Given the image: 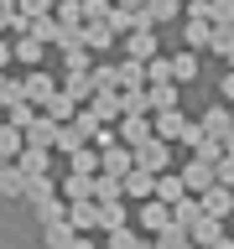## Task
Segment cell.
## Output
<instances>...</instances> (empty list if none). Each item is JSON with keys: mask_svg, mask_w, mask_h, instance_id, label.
I'll return each instance as SVG.
<instances>
[{"mask_svg": "<svg viewBox=\"0 0 234 249\" xmlns=\"http://www.w3.org/2000/svg\"><path fill=\"white\" fill-rule=\"evenodd\" d=\"M208 52H218V57H229V52H234V21L214 26V36H208Z\"/></svg>", "mask_w": 234, "mask_h": 249, "instance_id": "74e56055", "label": "cell"}, {"mask_svg": "<svg viewBox=\"0 0 234 249\" xmlns=\"http://www.w3.org/2000/svg\"><path fill=\"white\" fill-rule=\"evenodd\" d=\"M11 21H16V0H0V31H11Z\"/></svg>", "mask_w": 234, "mask_h": 249, "instance_id": "7dc6e473", "label": "cell"}, {"mask_svg": "<svg viewBox=\"0 0 234 249\" xmlns=\"http://www.w3.org/2000/svg\"><path fill=\"white\" fill-rule=\"evenodd\" d=\"M26 151V135H21V124H0V161H16V156Z\"/></svg>", "mask_w": 234, "mask_h": 249, "instance_id": "603a6c76", "label": "cell"}, {"mask_svg": "<svg viewBox=\"0 0 234 249\" xmlns=\"http://www.w3.org/2000/svg\"><path fill=\"white\" fill-rule=\"evenodd\" d=\"M47 114H52V120H58V124H68V120H73V114H78V99H73V93H68V89H58V93H52V99H47Z\"/></svg>", "mask_w": 234, "mask_h": 249, "instance_id": "d4e9b609", "label": "cell"}, {"mask_svg": "<svg viewBox=\"0 0 234 249\" xmlns=\"http://www.w3.org/2000/svg\"><path fill=\"white\" fill-rule=\"evenodd\" d=\"M68 249H104V244H99L94 233H78V239H73V244H68Z\"/></svg>", "mask_w": 234, "mask_h": 249, "instance_id": "c3c4849f", "label": "cell"}, {"mask_svg": "<svg viewBox=\"0 0 234 249\" xmlns=\"http://www.w3.org/2000/svg\"><path fill=\"white\" fill-rule=\"evenodd\" d=\"M172 78H177V83H193V78H198V52H193V47H187V52H172Z\"/></svg>", "mask_w": 234, "mask_h": 249, "instance_id": "83f0119b", "label": "cell"}, {"mask_svg": "<svg viewBox=\"0 0 234 249\" xmlns=\"http://www.w3.org/2000/svg\"><path fill=\"white\" fill-rule=\"evenodd\" d=\"M177 93H182V83H177V78L146 83V99H151V109H177Z\"/></svg>", "mask_w": 234, "mask_h": 249, "instance_id": "9a60e30c", "label": "cell"}, {"mask_svg": "<svg viewBox=\"0 0 234 249\" xmlns=\"http://www.w3.org/2000/svg\"><path fill=\"white\" fill-rule=\"evenodd\" d=\"M177 249H198V244H193V239H182V244H177Z\"/></svg>", "mask_w": 234, "mask_h": 249, "instance_id": "db71d44e", "label": "cell"}, {"mask_svg": "<svg viewBox=\"0 0 234 249\" xmlns=\"http://www.w3.org/2000/svg\"><path fill=\"white\" fill-rule=\"evenodd\" d=\"M161 52V42H156V26H136V31H125V57H156Z\"/></svg>", "mask_w": 234, "mask_h": 249, "instance_id": "8992f818", "label": "cell"}, {"mask_svg": "<svg viewBox=\"0 0 234 249\" xmlns=\"http://www.w3.org/2000/svg\"><path fill=\"white\" fill-rule=\"evenodd\" d=\"M218 93H224V99H229V104H234V68H229V73H224V78H218Z\"/></svg>", "mask_w": 234, "mask_h": 249, "instance_id": "681fc988", "label": "cell"}, {"mask_svg": "<svg viewBox=\"0 0 234 249\" xmlns=\"http://www.w3.org/2000/svg\"><path fill=\"white\" fill-rule=\"evenodd\" d=\"M21 83H26V99H31V104H37V109H42V104H47V99H52V93H58V89H62L58 78L47 73V68H31V73H26V78H21Z\"/></svg>", "mask_w": 234, "mask_h": 249, "instance_id": "52a82bcc", "label": "cell"}, {"mask_svg": "<svg viewBox=\"0 0 234 249\" xmlns=\"http://www.w3.org/2000/svg\"><path fill=\"white\" fill-rule=\"evenodd\" d=\"M0 83H5V68H0Z\"/></svg>", "mask_w": 234, "mask_h": 249, "instance_id": "9f6ffc18", "label": "cell"}, {"mask_svg": "<svg viewBox=\"0 0 234 249\" xmlns=\"http://www.w3.org/2000/svg\"><path fill=\"white\" fill-rule=\"evenodd\" d=\"M208 249H234V239H224V233H218V239H214Z\"/></svg>", "mask_w": 234, "mask_h": 249, "instance_id": "816d5d0a", "label": "cell"}, {"mask_svg": "<svg viewBox=\"0 0 234 249\" xmlns=\"http://www.w3.org/2000/svg\"><path fill=\"white\" fill-rule=\"evenodd\" d=\"M125 197H130V202H146V197H156V171H146V166H130V171H125Z\"/></svg>", "mask_w": 234, "mask_h": 249, "instance_id": "30bf717a", "label": "cell"}, {"mask_svg": "<svg viewBox=\"0 0 234 249\" xmlns=\"http://www.w3.org/2000/svg\"><path fill=\"white\" fill-rule=\"evenodd\" d=\"M58 192H62L68 202H78V197H94V177H89V171H68Z\"/></svg>", "mask_w": 234, "mask_h": 249, "instance_id": "cb8c5ba5", "label": "cell"}, {"mask_svg": "<svg viewBox=\"0 0 234 249\" xmlns=\"http://www.w3.org/2000/svg\"><path fill=\"white\" fill-rule=\"evenodd\" d=\"M120 89H146V62H140V57H125L120 62Z\"/></svg>", "mask_w": 234, "mask_h": 249, "instance_id": "f546056e", "label": "cell"}, {"mask_svg": "<svg viewBox=\"0 0 234 249\" xmlns=\"http://www.w3.org/2000/svg\"><path fill=\"white\" fill-rule=\"evenodd\" d=\"M146 16H151V26H161L172 16H182V0H146Z\"/></svg>", "mask_w": 234, "mask_h": 249, "instance_id": "836d02e7", "label": "cell"}, {"mask_svg": "<svg viewBox=\"0 0 234 249\" xmlns=\"http://www.w3.org/2000/svg\"><path fill=\"white\" fill-rule=\"evenodd\" d=\"M78 145H89V135H83V130H78V124L68 120V124H62V130H58V156H73Z\"/></svg>", "mask_w": 234, "mask_h": 249, "instance_id": "4dcf8cb0", "label": "cell"}, {"mask_svg": "<svg viewBox=\"0 0 234 249\" xmlns=\"http://www.w3.org/2000/svg\"><path fill=\"white\" fill-rule=\"evenodd\" d=\"M229 114H234V104H229Z\"/></svg>", "mask_w": 234, "mask_h": 249, "instance_id": "6f0895ef", "label": "cell"}, {"mask_svg": "<svg viewBox=\"0 0 234 249\" xmlns=\"http://www.w3.org/2000/svg\"><path fill=\"white\" fill-rule=\"evenodd\" d=\"M203 213H214V218H229V213H234V187L214 182L208 192H203Z\"/></svg>", "mask_w": 234, "mask_h": 249, "instance_id": "4fadbf2b", "label": "cell"}, {"mask_svg": "<svg viewBox=\"0 0 234 249\" xmlns=\"http://www.w3.org/2000/svg\"><path fill=\"white\" fill-rule=\"evenodd\" d=\"M187 124H193V120H187L182 109H156V114H151V130H156L161 140H182Z\"/></svg>", "mask_w": 234, "mask_h": 249, "instance_id": "9c48e42d", "label": "cell"}, {"mask_svg": "<svg viewBox=\"0 0 234 249\" xmlns=\"http://www.w3.org/2000/svg\"><path fill=\"white\" fill-rule=\"evenodd\" d=\"M208 36H214V21H203V16H187V31H182V42L193 47V52H203V47H208Z\"/></svg>", "mask_w": 234, "mask_h": 249, "instance_id": "484cf974", "label": "cell"}, {"mask_svg": "<svg viewBox=\"0 0 234 249\" xmlns=\"http://www.w3.org/2000/svg\"><path fill=\"white\" fill-rule=\"evenodd\" d=\"M47 197H58V182H52V177H31V182H26V202L42 208Z\"/></svg>", "mask_w": 234, "mask_h": 249, "instance_id": "f1b7e54d", "label": "cell"}, {"mask_svg": "<svg viewBox=\"0 0 234 249\" xmlns=\"http://www.w3.org/2000/svg\"><path fill=\"white\" fill-rule=\"evenodd\" d=\"M11 57H16V47H11V42H0V68H5Z\"/></svg>", "mask_w": 234, "mask_h": 249, "instance_id": "f907efd6", "label": "cell"}, {"mask_svg": "<svg viewBox=\"0 0 234 249\" xmlns=\"http://www.w3.org/2000/svg\"><path fill=\"white\" fill-rule=\"evenodd\" d=\"M89 78H94V89H120V68H115V62H99V68H89Z\"/></svg>", "mask_w": 234, "mask_h": 249, "instance_id": "ab89813d", "label": "cell"}, {"mask_svg": "<svg viewBox=\"0 0 234 249\" xmlns=\"http://www.w3.org/2000/svg\"><path fill=\"white\" fill-rule=\"evenodd\" d=\"M214 171H218V182H224V187H234V156H229V151L214 161Z\"/></svg>", "mask_w": 234, "mask_h": 249, "instance_id": "bcb514c9", "label": "cell"}, {"mask_svg": "<svg viewBox=\"0 0 234 249\" xmlns=\"http://www.w3.org/2000/svg\"><path fill=\"white\" fill-rule=\"evenodd\" d=\"M218 233H224V218H214V213H203L198 223H193V229H187V239H193V244H198V249H208V244H214V239H218Z\"/></svg>", "mask_w": 234, "mask_h": 249, "instance_id": "44dd1931", "label": "cell"}, {"mask_svg": "<svg viewBox=\"0 0 234 249\" xmlns=\"http://www.w3.org/2000/svg\"><path fill=\"white\" fill-rule=\"evenodd\" d=\"M203 130H208V135H218V140H224V130H229V124H234V114H229V109H224V104H218V109H208V114H203Z\"/></svg>", "mask_w": 234, "mask_h": 249, "instance_id": "e575fe53", "label": "cell"}, {"mask_svg": "<svg viewBox=\"0 0 234 249\" xmlns=\"http://www.w3.org/2000/svg\"><path fill=\"white\" fill-rule=\"evenodd\" d=\"M89 109H94L104 124H120V120H125V93H120V89H94Z\"/></svg>", "mask_w": 234, "mask_h": 249, "instance_id": "3957f363", "label": "cell"}, {"mask_svg": "<svg viewBox=\"0 0 234 249\" xmlns=\"http://www.w3.org/2000/svg\"><path fill=\"white\" fill-rule=\"evenodd\" d=\"M68 223H73L78 233H94V229H99V202H94V197L68 202Z\"/></svg>", "mask_w": 234, "mask_h": 249, "instance_id": "8fae6325", "label": "cell"}, {"mask_svg": "<svg viewBox=\"0 0 234 249\" xmlns=\"http://www.w3.org/2000/svg\"><path fill=\"white\" fill-rule=\"evenodd\" d=\"M0 124H5V104H0Z\"/></svg>", "mask_w": 234, "mask_h": 249, "instance_id": "11a10c76", "label": "cell"}, {"mask_svg": "<svg viewBox=\"0 0 234 249\" xmlns=\"http://www.w3.org/2000/svg\"><path fill=\"white\" fill-rule=\"evenodd\" d=\"M136 166H146V171H172V140H161V135L140 140V145H136Z\"/></svg>", "mask_w": 234, "mask_h": 249, "instance_id": "6da1fadb", "label": "cell"}, {"mask_svg": "<svg viewBox=\"0 0 234 249\" xmlns=\"http://www.w3.org/2000/svg\"><path fill=\"white\" fill-rule=\"evenodd\" d=\"M120 93H125V114H146V109H151L146 89H120Z\"/></svg>", "mask_w": 234, "mask_h": 249, "instance_id": "b9f144b4", "label": "cell"}, {"mask_svg": "<svg viewBox=\"0 0 234 249\" xmlns=\"http://www.w3.org/2000/svg\"><path fill=\"white\" fill-rule=\"evenodd\" d=\"M156 197L167 202H177V197H187V182H182V171H156Z\"/></svg>", "mask_w": 234, "mask_h": 249, "instance_id": "ffe728a7", "label": "cell"}, {"mask_svg": "<svg viewBox=\"0 0 234 249\" xmlns=\"http://www.w3.org/2000/svg\"><path fill=\"white\" fill-rule=\"evenodd\" d=\"M156 130H151V114H125L120 120V140L125 145H140V140H151Z\"/></svg>", "mask_w": 234, "mask_h": 249, "instance_id": "2e32d148", "label": "cell"}, {"mask_svg": "<svg viewBox=\"0 0 234 249\" xmlns=\"http://www.w3.org/2000/svg\"><path fill=\"white\" fill-rule=\"evenodd\" d=\"M68 166H73V171H89V177H94V171H99V145H78V151L68 156Z\"/></svg>", "mask_w": 234, "mask_h": 249, "instance_id": "8d00e7d4", "label": "cell"}, {"mask_svg": "<svg viewBox=\"0 0 234 249\" xmlns=\"http://www.w3.org/2000/svg\"><path fill=\"white\" fill-rule=\"evenodd\" d=\"M125 197V177H115V171H94V202H120ZM130 202V197H125Z\"/></svg>", "mask_w": 234, "mask_h": 249, "instance_id": "7c38bea8", "label": "cell"}, {"mask_svg": "<svg viewBox=\"0 0 234 249\" xmlns=\"http://www.w3.org/2000/svg\"><path fill=\"white\" fill-rule=\"evenodd\" d=\"M58 130H62V124H58V120H52V114L42 109V114H37V120H31L26 130H21V135H26V145H42V151H58Z\"/></svg>", "mask_w": 234, "mask_h": 249, "instance_id": "277c9868", "label": "cell"}, {"mask_svg": "<svg viewBox=\"0 0 234 249\" xmlns=\"http://www.w3.org/2000/svg\"><path fill=\"white\" fill-rule=\"evenodd\" d=\"M104 249H140V229H130V223H125V229H109Z\"/></svg>", "mask_w": 234, "mask_h": 249, "instance_id": "1f68e13d", "label": "cell"}, {"mask_svg": "<svg viewBox=\"0 0 234 249\" xmlns=\"http://www.w3.org/2000/svg\"><path fill=\"white\" fill-rule=\"evenodd\" d=\"M161 78H172V57H146V83H161Z\"/></svg>", "mask_w": 234, "mask_h": 249, "instance_id": "60d3db41", "label": "cell"}, {"mask_svg": "<svg viewBox=\"0 0 234 249\" xmlns=\"http://www.w3.org/2000/svg\"><path fill=\"white\" fill-rule=\"evenodd\" d=\"M62 89L73 93L78 104H89V99H94V78L89 73H68V78H62Z\"/></svg>", "mask_w": 234, "mask_h": 249, "instance_id": "d590c367", "label": "cell"}, {"mask_svg": "<svg viewBox=\"0 0 234 249\" xmlns=\"http://www.w3.org/2000/svg\"><path fill=\"white\" fill-rule=\"evenodd\" d=\"M89 57H94V52L83 42H78V47H62V68H68V73H89V68H94Z\"/></svg>", "mask_w": 234, "mask_h": 249, "instance_id": "d6a6232c", "label": "cell"}, {"mask_svg": "<svg viewBox=\"0 0 234 249\" xmlns=\"http://www.w3.org/2000/svg\"><path fill=\"white\" fill-rule=\"evenodd\" d=\"M115 0H83V21H104Z\"/></svg>", "mask_w": 234, "mask_h": 249, "instance_id": "f6af8a7d", "label": "cell"}, {"mask_svg": "<svg viewBox=\"0 0 234 249\" xmlns=\"http://www.w3.org/2000/svg\"><path fill=\"white\" fill-rule=\"evenodd\" d=\"M52 16H58L62 26H83V0H58V5H52Z\"/></svg>", "mask_w": 234, "mask_h": 249, "instance_id": "f35d334b", "label": "cell"}, {"mask_svg": "<svg viewBox=\"0 0 234 249\" xmlns=\"http://www.w3.org/2000/svg\"><path fill=\"white\" fill-rule=\"evenodd\" d=\"M73 239H78V229L68 223V218H52V223H42V244H47V249H68Z\"/></svg>", "mask_w": 234, "mask_h": 249, "instance_id": "e0dca14e", "label": "cell"}, {"mask_svg": "<svg viewBox=\"0 0 234 249\" xmlns=\"http://www.w3.org/2000/svg\"><path fill=\"white\" fill-rule=\"evenodd\" d=\"M125 223H130V208H125V197L120 202H99V229H125Z\"/></svg>", "mask_w": 234, "mask_h": 249, "instance_id": "4316f807", "label": "cell"}, {"mask_svg": "<svg viewBox=\"0 0 234 249\" xmlns=\"http://www.w3.org/2000/svg\"><path fill=\"white\" fill-rule=\"evenodd\" d=\"M52 5H58V0H16V11H21V16H47Z\"/></svg>", "mask_w": 234, "mask_h": 249, "instance_id": "ee69618b", "label": "cell"}, {"mask_svg": "<svg viewBox=\"0 0 234 249\" xmlns=\"http://www.w3.org/2000/svg\"><path fill=\"white\" fill-rule=\"evenodd\" d=\"M182 182H187V192H208V187L218 182V171H214V161H208V156H193V161H187L182 166Z\"/></svg>", "mask_w": 234, "mask_h": 249, "instance_id": "5b68a950", "label": "cell"}, {"mask_svg": "<svg viewBox=\"0 0 234 249\" xmlns=\"http://www.w3.org/2000/svg\"><path fill=\"white\" fill-rule=\"evenodd\" d=\"M0 197H26V171L16 161H0Z\"/></svg>", "mask_w": 234, "mask_h": 249, "instance_id": "d6986e66", "label": "cell"}, {"mask_svg": "<svg viewBox=\"0 0 234 249\" xmlns=\"http://www.w3.org/2000/svg\"><path fill=\"white\" fill-rule=\"evenodd\" d=\"M11 47H16V62H26V68H42V57H47V42L31 36V31L21 36V42H11Z\"/></svg>", "mask_w": 234, "mask_h": 249, "instance_id": "7402d4cb", "label": "cell"}, {"mask_svg": "<svg viewBox=\"0 0 234 249\" xmlns=\"http://www.w3.org/2000/svg\"><path fill=\"white\" fill-rule=\"evenodd\" d=\"M83 47L89 52H109L115 47V26L109 21H83Z\"/></svg>", "mask_w": 234, "mask_h": 249, "instance_id": "ac0fdd59", "label": "cell"}, {"mask_svg": "<svg viewBox=\"0 0 234 249\" xmlns=\"http://www.w3.org/2000/svg\"><path fill=\"white\" fill-rule=\"evenodd\" d=\"M130 166H136V145H125V140H115V145H104V151H99V171L125 177Z\"/></svg>", "mask_w": 234, "mask_h": 249, "instance_id": "ba28073f", "label": "cell"}, {"mask_svg": "<svg viewBox=\"0 0 234 249\" xmlns=\"http://www.w3.org/2000/svg\"><path fill=\"white\" fill-rule=\"evenodd\" d=\"M208 21H214V26L234 21V0H208Z\"/></svg>", "mask_w": 234, "mask_h": 249, "instance_id": "7bdbcfd3", "label": "cell"}, {"mask_svg": "<svg viewBox=\"0 0 234 249\" xmlns=\"http://www.w3.org/2000/svg\"><path fill=\"white\" fill-rule=\"evenodd\" d=\"M172 223V208L161 197H146V202H136V229H146V233H161Z\"/></svg>", "mask_w": 234, "mask_h": 249, "instance_id": "7a4b0ae2", "label": "cell"}, {"mask_svg": "<svg viewBox=\"0 0 234 249\" xmlns=\"http://www.w3.org/2000/svg\"><path fill=\"white\" fill-rule=\"evenodd\" d=\"M224 151L234 156V124H229V130H224Z\"/></svg>", "mask_w": 234, "mask_h": 249, "instance_id": "f5cc1de1", "label": "cell"}, {"mask_svg": "<svg viewBox=\"0 0 234 249\" xmlns=\"http://www.w3.org/2000/svg\"><path fill=\"white\" fill-rule=\"evenodd\" d=\"M16 166L26 171V182H31V177H47V171H52V151H42V145H26V151L16 156Z\"/></svg>", "mask_w": 234, "mask_h": 249, "instance_id": "5bb4252c", "label": "cell"}]
</instances>
